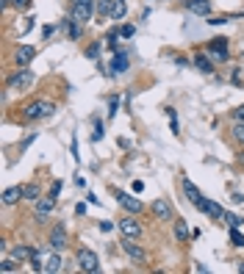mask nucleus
<instances>
[{
	"label": "nucleus",
	"instance_id": "nucleus-40",
	"mask_svg": "<svg viewBox=\"0 0 244 274\" xmlns=\"http://www.w3.org/2000/svg\"><path fill=\"white\" fill-rule=\"evenodd\" d=\"M239 271H244V263H239Z\"/></svg>",
	"mask_w": 244,
	"mask_h": 274
},
{
	"label": "nucleus",
	"instance_id": "nucleus-4",
	"mask_svg": "<svg viewBox=\"0 0 244 274\" xmlns=\"http://www.w3.org/2000/svg\"><path fill=\"white\" fill-rule=\"evenodd\" d=\"M183 194H186V200L192 202L197 210L206 208V197H202V191H200L197 186H194V183L189 180V177H183Z\"/></svg>",
	"mask_w": 244,
	"mask_h": 274
},
{
	"label": "nucleus",
	"instance_id": "nucleus-34",
	"mask_svg": "<svg viewBox=\"0 0 244 274\" xmlns=\"http://www.w3.org/2000/svg\"><path fill=\"white\" fill-rule=\"evenodd\" d=\"M11 6H17V9H28L31 0H11Z\"/></svg>",
	"mask_w": 244,
	"mask_h": 274
},
{
	"label": "nucleus",
	"instance_id": "nucleus-15",
	"mask_svg": "<svg viewBox=\"0 0 244 274\" xmlns=\"http://www.w3.org/2000/svg\"><path fill=\"white\" fill-rule=\"evenodd\" d=\"M50 246H53L56 252L67 246V230H64V224H56V227H53V233H50Z\"/></svg>",
	"mask_w": 244,
	"mask_h": 274
},
{
	"label": "nucleus",
	"instance_id": "nucleus-26",
	"mask_svg": "<svg viewBox=\"0 0 244 274\" xmlns=\"http://www.w3.org/2000/svg\"><path fill=\"white\" fill-rule=\"evenodd\" d=\"M233 139L244 147V122H236V125H233Z\"/></svg>",
	"mask_w": 244,
	"mask_h": 274
},
{
	"label": "nucleus",
	"instance_id": "nucleus-23",
	"mask_svg": "<svg viewBox=\"0 0 244 274\" xmlns=\"http://www.w3.org/2000/svg\"><path fill=\"white\" fill-rule=\"evenodd\" d=\"M23 194H25V200L36 202L39 200V186H36V183H28V186H23Z\"/></svg>",
	"mask_w": 244,
	"mask_h": 274
},
{
	"label": "nucleus",
	"instance_id": "nucleus-19",
	"mask_svg": "<svg viewBox=\"0 0 244 274\" xmlns=\"http://www.w3.org/2000/svg\"><path fill=\"white\" fill-rule=\"evenodd\" d=\"M11 258L23 263V260H31V258H33V249H28V246H19V244H17L14 249H11Z\"/></svg>",
	"mask_w": 244,
	"mask_h": 274
},
{
	"label": "nucleus",
	"instance_id": "nucleus-13",
	"mask_svg": "<svg viewBox=\"0 0 244 274\" xmlns=\"http://www.w3.org/2000/svg\"><path fill=\"white\" fill-rule=\"evenodd\" d=\"M208 53H211L214 58H219V61H225L228 58V39H211L208 42Z\"/></svg>",
	"mask_w": 244,
	"mask_h": 274
},
{
	"label": "nucleus",
	"instance_id": "nucleus-2",
	"mask_svg": "<svg viewBox=\"0 0 244 274\" xmlns=\"http://www.w3.org/2000/svg\"><path fill=\"white\" fill-rule=\"evenodd\" d=\"M33 72L28 70V67H17V72L11 75L9 80H6V86L9 89H28V86H33Z\"/></svg>",
	"mask_w": 244,
	"mask_h": 274
},
{
	"label": "nucleus",
	"instance_id": "nucleus-29",
	"mask_svg": "<svg viewBox=\"0 0 244 274\" xmlns=\"http://www.w3.org/2000/svg\"><path fill=\"white\" fill-rule=\"evenodd\" d=\"M117 106H119V97H111V100H108V119L117 114Z\"/></svg>",
	"mask_w": 244,
	"mask_h": 274
},
{
	"label": "nucleus",
	"instance_id": "nucleus-16",
	"mask_svg": "<svg viewBox=\"0 0 244 274\" xmlns=\"http://www.w3.org/2000/svg\"><path fill=\"white\" fill-rule=\"evenodd\" d=\"M19 200H25L23 186H11V188L3 191V205H14V202H19Z\"/></svg>",
	"mask_w": 244,
	"mask_h": 274
},
{
	"label": "nucleus",
	"instance_id": "nucleus-17",
	"mask_svg": "<svg viewBox=\"0 0 244 274\" xmlns=\"http://www.w3.org/2000/svg\"><path fill=\"white\" fill-rule=\"evenodd\" d=\"M202 214H208L211 219H225V208H222L219 202H214V200H206V208H202Z\"/></svg>",
	"mask_w": 244,
	"mask_h": 274
},
{
	"label": "nucleus",
	"instance_id": "nucleus-5",
	"mask_svg": "<svg viewBox=\"0 0 244 274\" xmlns=\"http://www.w3.org/2000/svg\"><path fill=\"white\" fill-rule=\"evenodd\" d=\"M119 233H122V238H131V241H139V238H141V233H145V230H141V224L136 222V219H131V216H128V219H119Z\"/></svg>",
	"mask_w": 244,
	"mask_h": 274
},
{
	"label": "nucleus",
	"instance_id": "nucleus-37",
	"mask_svg": "<svg viewBox=\"0 0 244 274\" xmlns=\"http://www.w3.org/2000/svg\"><path fill=\"white\" fill-rule=\"evenodd\" d=\"M133 191H136V194H141V191H145V183L136 180V183H133Z\"/></svg>",
	"mask_w": 244,
	"mask_h": 274
},
{
	"label": "nucleus",
	"instance_id": "nucleus-38",
	"mask_svg": "<svg viewBox=\"0 0 244 274\" xmlns=\"http://www.w3.org/2000/svg\"><path fill=\"white\" fill-rule=\"evenodd\" d=\"M208 23H211V25H222V23H228V19L225 17H214V19H208Z\"/></svg>",
	"mask_w": 244,
	"mask_h": 274
},
{
	"label": "nucleus",
	"instance_id": "nucleus-9",
	"mask_svg": "<svg viewBox=\"0 0 244 274\" xmlns=\"http://www.w3.org/2000/svg\"><path fill=\"white\" fill-rule=\"evenodd\" d=\"M122 249H125V255H131L133 260H136V263H147V260H150V255H147L141 246L133 244L131 238H125V241H122Z\"/></svg>",
	"mask_w": 244,
	"mask_h": 274
},
{
	"label": "nucleus",
	"instance_id": "nucleus-33",
	"mask_svg": "<svg viewBox=\"0 0 244 274\" xmlns=\"http://www.w3.org/2000/svg\"><path fill=\"white\" fill-rule=\"evenodd\" d=\"M92 139H94V141H100V139H103V125H100V122L94 125V133H92Z\"/></svg>",
	"mask_w": 244,
	"mask_h": 274
},
{
	"label": "nucleus",
	"instance_id": "nucleus-39",
	"mask_svg": "<svg viewBox=\"0 0 244 274\" xmlns=\"http://www.w3.org/2000/svg\"><path fill=\"white\" fill-rule=\"evenodd\" d=\"M75 214H78V216H84V214H86V205H84V202L75 205Z\"/></svg>",
	"mask_w": 244,
	"mask_h": 274
},
{
	"label": "nucleus",
	"instance_id": "nucleus-12",
	"mask_svg": "<svg viewBox=\"0 0 244 274\" xmlns=\"http://www.w3.org/2000/svg\"><path fill=\"white\" fill-rule=\"evenodd\" d=\"M183 6H186V11H192V14H211V0H183Z\"/></svg>",
	"mask_w": 244,
	"mask_h": 274
},
{
	"label": "nucleus",
	"instance_id": "nucleus-36",
	"mask_svg": "<svg viewBox=\"0 0 244 274\" xmlns=\"http://www.w3.org/2000/svg\"><path fill=\"white\" fill-rule=\"evenodd\" d=\"M100 230H103V233H111L114 224H111V222H100Z\"/></svg>",
	"mask_w": 244,
	"mask_h": 274
},
{
	"label": "nucleus",
	"instance_id": "nucleus-32",
	"mask_svg": "<svg viewBox=\"0 0 244 274\" xmlns=\"http://www.w3.org/2000/svg\"><path fill=\"white\" fill-rule=\"evenodd\" d=\"M225 219H228V224H230V227H239V224H241V219L236 216V214H225Z\"/></svg>",
	"mask_w": 244,
	"mask_h": 274
},
{
	"label": "nucleus",
	"instance_id": "nucleus-28",
	"mask_svg": "<svg viewBox=\"0 0 244 274\" xmlns=\"http://www.w3.org/2000/svg\"><path fill=\"white\" fill-rule=\"evenodd\" d=\"M100 47H103V42H94V45H89L86 56H89V58H97V56H100Z\"/></svg>",
	"mask_w": 244,
	"mask_h": 274
},
{
	"label": "nucleus",
	"instance_id": "nucleus-25",
	"mask_svg": "<svg viewBox=\"0 0 244 274\" xmlns=\"http://www.w3.org/2000/svg\"><path fill=\"white\" fill-rule=\"evenodd\" d=\"M230 244L244 246V233H239V227H230Z\"/></svg>",
	"mask_w": 244,
	"mask_h": 274
},
{
	"label": "nucleus",
	"instance_id": "nucleus-6",
	"mask_svg": "<svg viewBox=\"0 0 244 274\" xmlns=\"http://www.w3.org/2000/svg\"><path fill=\"white\" fill-rule=\"evenodd\" d=\"M75 263H78V269H80V271H97V269H100L97 255H94L92 249H80L78 255H75Z\"/></svg>",
	"mask_w": 244,
	"mask_h": 274
},
{
	"label": "nucleus",
	"instance_id": "nucleus-1",
	"mask_svg": "<svg viewBox=\"0 0 244 274\" xmlns=\"http://www.w3.org/2000/svg\"><path fill=\"white\" fill-rule=\"evenodd\" d=\"M53 111H56V106L53 102H47V100H33L28 102V106L23 108V116L28 122H36V119H45V116H50Z\"/></svg>",
	"mask_w": 244,
	"mask_h": 274
},
{
	"label": "nucleus",
	"instance_id": "nucleus-42",
	"mask_svg": "<svg viewBox=\"0 0 244 274\" xmlns=\"http://www.w3.org/2000/svg\"><path fill=\"white\" fill-rule=\"evenodd\" d=\"M241 161H244V153H241Z\"/></svg>",
	"mask_w": 244,
	"mask_h": 274
},
{
	"label": "nucleus",
	"instance_id": "nucleus-30",
	"mask_svg": "<svg viewBox=\"0 0 244 274\" xmlns=\"http://www.w3.org/2000/svg\"><path fill=\"white\" fill-rule=\"evenodd\" d=\"M119 33H122L125 39H131L133 33H136V28H133V25H122V28H119Z\"/></svg>",
	"mask_w": 244,
	"mask_h": 274
},
{
	"label": "nucleus",
	"instance_id": "nucleus-14",
	"mask_svg": "<svg viewBox=\"0 0 244 274\" xmlns=\"http://www.w3.org/2000/svg\"><path fill=\"white\" fill-rule=\"evenodd\" d=\"M53 208H56V197L50 194V197H45V200H36V208L33 210H36V219L42 222L47 214H53Z\"/></svg>",
	"mask_w": 244,
	"mask_h": 274
},
{
	"label": "nucleus",
	"instance_id": "nucleus-27",
	"mask_svg": "<svg viewBox=\"0 0 244 274\" xmlns=\"http://www.w3.org/2000/svg\"><path fill=\"white\" fill-rule=\"evenodd\" d=\"M19 266H17V260L11 258V260H3V263H0V271H17Z\"/></svg>",
	"mask_w": 244,
	"mask_h": 274
},
{
	"label": "nucleus",
	"instance_id": "nucleus-31",
	"mask_svg": "<svg viewBox=\"0 0 244 274\" xmlns=\"http://www.w3.org/2000/svg\"><path fill=\"white\" fill-rule=\"evenodd\" d=\"M233 122H244V106H239V108H233Z\"/></svg>",
	"mask_w": 244,
	"mask_h": 274
},
{
	"label": "nucleus",
	"instance_id": "nucleus-20",
	"mask_svg": "<svg viewBox=\"0 0 244 274\" xmlns=\"http://www.w3.org/2000/svg\"><path fill=\"white\" fill-rule=\"evenodd\" d=\"M125 70H128V56L125 53H117L111 61V72H125Z\"/></svg>",
	"mask_w": 244,
	"mask_h": 274
},
{
	"label": "nucleus",
	"instance_id": "nucleus-18",
	"mask_svg": "<svg viewBox=\"0 0 244 274\" xmlns=\"http://www.w3.org/2000/svg\"><path fill=\"white\" fill-rule=\"evenodd\" d=\"M111 9H114V0H94V11H97V17L111 19Z\"/></svg>",
	"mask_w": 244,
	"mask_h": 274
},
{
	"label": "nucleus",
	"instance_id": "nucleus-22",
	"mask_svg": "<svg viewBox=\"0 0 244 274\" xmlns=\"http://www.w3.org/2000/svg\"><path fill=\"white\" fill-rule=\"evenodd\" d=\"M175 236H178V241H189V236H192L183 219H178V222H175Z\"/></svg>",
	"mask_w": 244,
	"mask_h": 274
},
{
	"label": "nucleus",
	"instance_id": "nucleus-21",
	"mask_svg": "<svg viewBox=\"0 0 244 274\" xmlns=\"http://www.w3.org/2000/svg\"><path fill=\"white\" fill-rule=\"evenodd\" d=\"M194 67H197L200 72H206V75L214 72V64H211V58H208V56H197V58H194Z\"/></svg>",
	"mask_w": 244,
	"mask_h": 274
},
{
	"label": "nucleus",
	"instance_id": "nucleus-8",
	"mask_svg": "<svg viewBox=\"0 0 244 274\" xmlns=\"http://www.w3.org/2000/svg\"><path fill=\"white\" fill-rule=\"evenodd\" d=\"M114 197H117V202L128 210V214H141V210H145V205H141L136 197L125 194V191H114Z\"/></svg>",
	"mask_w": 244,
	"mask_h": 274
},
{
	"label": "nucleus",
	"instance_id": "nucleus-41",
	"mask_svg": "<svg viewBox=\"0 0 244 274\" xmlns=\"http://www.w3.org/2000/svg\"><path fill=\"white\" fill-rule=\"evenodd\" d=\"M70 3H80V0H70Z\"/></svg>",
	"mask_w": 244,
	"mask_h": 274
},
{
	"label": "nucleus",
	"instance_id": "nucleus-35",
	"mask_svg": "<svg viewBox=\"0 0 244 274\" xmlns=\"http://www.w3.org/2000/svg\"><path fill=\"white\" fill-rule=\"evenodd\" d=\"M50 194H53V197H58V194H61V180H56V183L50 186Z\"/></svg>",
	"mask_w": 244,
	"mask_h": 274
},
{
	"label": "nucleus",
	"instance_id": "nucleus-7",
	"mask_svg": "<svg viewBox=\"0 0 244 274\" xmlns=\"http://www.w3.org/2000/svg\"><path fill=\"white\" fill-rule=\"evenodd\" d=\"M153 216L158 219V222H172L175 219V210H172V205H169V200H153Z\"/></svg>",
	"mask_w": 244,
	"mask_h": 274
},
{
	"label": "nucleus",
	"instance_id": "nucleus-3",
	"mask_svg": "<svg viewBox=\"0 0 244 274\" xmlns=\"http://www.w3.org/2000/svg\"><path fill=\"white\" fill-rule=\"evenodd\" d=\"M92 14H94V0H80V3H72L70 17L75 19V23L86 25V23L92 19Z\"/></svg>",
	"mask_w": 244,
	"mask_h": 274
},
{
	"label": "nucleus",
	"instance_id": "nucleus-11",
	"mask_svg": "<svg viewBox=\"0 0 244 274\" xmlns=\"http://www.w3.org/2000/svg\"><path fill=\"white\" fill-rule=\"evenodd\" d=\"M42 271H47V274H58V271H64V260H61V255H42Z\"/></svg>",
	"mask_w": 244,
	"mask_h": 274
},
{
	"label": "nucleus",
	"instance_id": "nucleus-10",
	"mask_svg": "<svg viewBox=\"0 0 244 274\" xmlns=\"http://www.w3.org/2000/svg\"><path fill=\"white\" fill-rule=\"evenodd\" d=\"M33 58H36V47H31V45L17 47V53H14V64L17 67H28Z\"/></svg>",
	"mask_w": 244,
	"mask_h": 274
},
{
	"label": "nucleus",
	"instance_id": "nucleus-24",
	"mask_svg": "<svg viewBox=\"0 0 244 274\" xmlns=\"http://www.w3.org/2000/svg\"><path fill=\"white\" fill-rule=\"evenodd\" d=\"M125 0H114V9H111V19H122L125 17Z\"/></svg>",
	"mask_w": 244,
	"mask_h": 274
}]
</instances>
